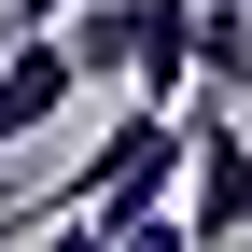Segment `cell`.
<instances>
[{
  "label": "cell",
  "mask_w": 252,
  "mask_h": 252,
  "mask_svg": "<svg viewBox=\"0 0 252 252\" xmlns=\"http://www.w3.org/2000/svg\"><path fill=\"white\" fill-rule=\"evenodd\" d=\"M196 154H182V238H252V98L196 84Z\"/></svg>",
  "instance_id": "7a4b0ae2"
},
{
  "label": "cell",
  "mask_w": 252,
  "mask_h": 252,
  "mask_svg": "<svg viewBox=\"0 0 252 252\" xmlns=\"http://www.w3.org/2000/svg\"><path fill=\"white\" fill-rule=\"evenodd\" d=\"M70 56H84V84H140V42H154V0H70Z\"/></svg>",
  "instance_id": "277c9868"
},
{
  "label": "cell",
  "mask_w": 252,
  "mask_h": 252,
  "mask_svg": "<svg viewBox=\"0 0 252 252\" xmlns=\"http://www.w3.org/2000/svg\"><path fill=\"white\" fill-rule=\"evenodd\" d=\"M14 14H70V0H14Z\"/></svg>",
  "instance_id": "5b68a950"
},
{
  "label": "cell",
  "mask_w": 252,
  "mask_h": 252,
  "mask_svg": "<svg viewBox=\"0 0 252 252\" xmlns=\"http://www.w3.org/2000/svg\"><path fill=\"white\" fill-rule=\"evenodd\" d=\"M70 84H84L70 28H56V14H28L14 42H0V154H14V140H42V126L70 112Z\"/></svg>",
  "instance_id": "3957f363"
},
{
  "label": "cell",
  "mask_w": 252,
  "mask_h": 252,
  "mask_svg": "<svg viewBox=\"0 0 252 252\" xmlns=\"http://www.w3.org/2000/svg\"><path fill=\"white\" fill-rule=\"evenodd\" d=\"M182 140H196V112H182V98H126V112L98 126V140H84L70 168L42 182V196H14V210H0V224H84V210H98L112 182H140V168H168Z\"/></svg>",
  "instance_id": "6da1fadb"
}]
</instances>
